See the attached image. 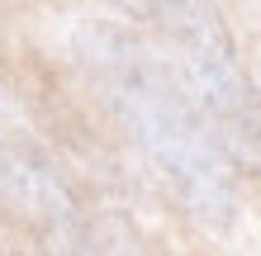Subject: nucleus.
Returning <instances> with one entry per match:
<instances>
[{
	"label": "nucleus",
	"mask_w": 261,
	"mask_h": 256,
	"mask_svg": "<svg viewBox=\"0 0 261 256\" xmlns=\"http://www.w3.org/2000/svg\"><path fill=\"white\" fill-rule=\"evenodd\" d=\"M71 52L81 62L86 81L100 90L110 114L124 124L171 194L186 204V214L204 228H233L238 223V176L199 124L190 100L157 52V43L110 19H86L71 34Z\"/></svg>",
	"instance_id": "nucleus-1"
},
{
	"label": "nucleus",
	"mask_w": 261,
	"mask_h": 256,
	"mask_svg": "<svg viewBox=\"0 0 261 256\" xmlns=\"http://www.w3.org/2000/svg\"><path fill=\"white\" fill-rule=\"evenodd\" d=\"M157 19L162 57L171 67L180 95L190 100L199 124L219 143L228 166L261 176V90L242 67V52L219 10L209 5H147L138 10Z\"/></svg>",
	"instance_id": "nucleus-2"
},
{
	"label": "nucleus",
	"mask_w": 261,
	"mask_h": 256,
	"mask_svg": "<svg viewBox=\"0 0 261 256\" xmlns=\"http://www.w3.org/2000/svg\"><path fill=\"white\" fill-rule=\"evenodd\" d=\"M0 204L19 214L24 223H34L43 237H57L81 223V209H76V194L67 190V180L43 157L14 143H0Z\"/></svg>",
	"instance_id": "nucleus-3"
},
{
	"label": "nucleus",
	"mask_w": 261,
	"mask_h": 256,
	"mask_svg": "<svg viewBox=\"0 0 261 256\" xmlns=\"http://www.w3.org/2000/svg\"><path fill=\"white\" fill-rule=\"evenodd\" d=\"M48 256H143V242L128 228V218L119 214H100V218H81L76 228L48 237Z\"/></svg>",
	"instance_id": "nucleus-4"
}]
</instances>
